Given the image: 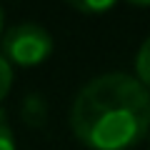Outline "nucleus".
I'll list each match as a JSON object with an SVG mask.
<instances>
[{
    "instance_id": "f257e3e1",
    "label": "nucleus",
    "mask_w": 150,
    "mask_h": 150,
    "mask_svg": "<svg viewBox=\"0 0 150 150\" xmlns=\"http://www.w3.org/2000/svg\"><path fill=\"white\" fill-rule=\"evenodd\" d=\"M75 138L93 150H128L145 138L150 125L148 88L125 73L90 80L70 108Z\"/></svg>"
},
{
    "instance_id": "f03ea898",
    "label": "nucleus",
    "mask_w": 150,
    "mask_h": 150,
    "mask_svg": "<svg viewBox=\"0 0 150 150\" xmlns=\"http://www.w3.org/2000/svg\"><path fill=\"white\" fill-rule=\"evenodd\" d=\"M50 53H53V38L45 28L35 25V23L13 25L3 35V58L8 63L30 68V65L45 63Z\"/></svg>"
},
{
    "instance_id": "7ed1b4c3",
    "label": "nucleus",
    "mask_w": 150,
    "mask_h": 150,
    "mask_svg": "<svg viewBox=\"0 0 150 150\" xmlns=\"http://www.w3.org/2000/svg\"><path fill=\"white\" fill-rule=\"evenodd\" d=\"M20 115H23V120H25L30 128H40V125L45 123V115H48V105H45L43 95H38V93L28 95L25 100H23Z\"/></svg>"
},
{
    "instance_id": "20e7f679",
    "label": "nucleus",
    "mask_w": 150,
    "mask_h": 150,
    "mask_svg": "<svg viewBox=\"0 0 150 150\" xmlns=\"http://www.w3.org/2000/svg\"><path fill=\"white\" fill-rule=\"evenodd\" d=\"M65 3L80 13H88V15H100V13L110 10L118 0H65Z\"/></svg>"
},
{
    "instance_id": "39448f33",
    "label": "nucleus",
    "mask_w": 150,
    "mask_h": 150,
    "mask_svg": "<svg viewBox=\"0 0 150 150\" xmlns=\"http://www.w3.org/2000/svg\"><path fill=\"white\" fill-rule=\"evenodd\" d=\"M148 53H150V43L145 40L143 45H140L138 50V60H135V80L143 83L145 88H148L150 83V70H148Z\"/></svg>"
},
{
    "instance_id": "423d86ee",
    "label": "nucleus",
    "mask_w": 150,
    "mask_h": 150,
    "mask_svg": "<svg viewBox=\"0 0 150 150\" xmlns=\"http://www.w3.org/2000/svg\"><path fill=\"white\" fill-rule=\"evenodd\" d=\"M10 88H13V68H10V63L0 55V100L10 93Z\"/></svg>"
},
{
    "instance_id": "0eeeda50",
    "label": "nucleus",
    "mask_w": 150,
    "mask_h": 150,
    "mask_svg": "<svg viewBox=\"0 0 150 150\" xmlns=\"http://www.w3.org/2000/svg\"><path fill=\"white\" fill-rule=\"evenodd\" d=\"M0 150H15V138H13V130L8 128L3 120H0Z\"/></svg>"
},
{
    "instance_id": "6e6552de",
    "label": "nucleus",
    "mask_w": 150,
    "mask_h": 150,
    "mask_svg": "<svg viewBox=\"0 0 150 150\" xmlns=\"http://www.w3.org/2000/svg\"><path fill=\"white\" fill-rule=\"evenodd\" d=\"M130 5H138V8H148L150 5V0H128Z\"/></svg>"
},
{
    "instance_id": "1a4fd4ad",
    "label": "nucleus",
    "mask_w": 150,
    "mask_h": 150,
    "mask_svg": "<svg viewBox=\"0 0 150 150\" xmlns=\"http://www.w3.org/2000/svg\"><path fill=\"white\" fill-rule=\"evenodd\" d=\"M0 33H3V5H0Z\"/></svg>"
}]
</instances>
